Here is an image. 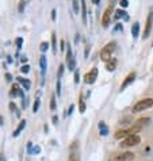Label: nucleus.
Segmentation results:
<instances>
[{"mask_svg":"<svg viewBox=\"0 0 153 161\" xmlns=\"http://www.w3.org/2000/svg\"><path fill=\"white\" fill-rule=\"evenodd\" d=\"M115 46H117V42L112 41V42H109V44L102 49V52H100V58L103 60L104 62H109L110 60H111V56L115 50Z\"/></svg>","mask_w":153,"mask_h":161,"instance_id":"1","label":"nucleus"},{"mask_svg":"<svg viewBox=\"0 0 153 161\" xmlns=\"http://www.w3.org/2000/svg\"><path fill=\"white\" fill-rule=\"evenodd\" d=\"M153 106V99L152 97H146V99H142L140 102H137L134 106H133V112H141L144 110L150 109Z\"/></svg>","mask_w":153,"mask_h":161,"instance_id":"2","label":"nucleus"},{"mask_svg":"<svg viewBox=\"0 0 153 161\" xmlns=\"http://www.w3.org/2000/svg\"><path fill=\"white\" fill-rule=\"evenodd\" d=\"M140 142H141V138H140V135L137 134H132L129 135L127 138H125V140H122L121 142V148H132V146H135V145H138Z\"/></svg>","mask_w":153,"mask_h":161,"instance_id":"3","label":"nucleus"},{"mask_svg":"<svg viewBox=\"0 0 153 161\" xmlns=\"http://www.w3.org/2000/svg\"><path fill=\"white\" fill-rule=\"evenodd\" d=\"M134 160V154L132 152H122L114 154L109 161H133Z\"/></svg>","mask_w":153,"mask_h":161,"instance_id":"4","label":"nucleus"},{"mask_svg":"<svg viewBox=\"0 0 153 161\" xmlns=\"http://www.w3.org/2000/svg\"><path fill=\"white\" fill-rule=\"evenodd\" d=\"M152 24H153V8L149 11V15L146 18V24H145V30H144V35H142V38L146 39L150 34V30H152Z\"/></svg>","mask_w":153,"mask_h":161,"instance_id":"5","label":"nucleus"},{"mask_svg":"<svg viewBox=\"0 0 153 161\" xmlns=\"http://www.w3.org/2000/svg\"><path fill=\"white\" fill-rule=\"evenodd\" d=\"M98 73H99V72H98V68H92L88 73L84 76V81H86L87 84H94L95 80L98 79Z\"/></svg>","mask_w":153,"mask_h":161,"instance_id":"6","label":"nucleus"},{"mask_svg":"<svg viewBox=\"0 0 153 161\" xmlns=\"http://www.w3.org/2000/svg\"><path fill=\"white\" fill-rule=\"evenodd\" d=\"M111 14H112V6L110 4V6L104 10L103 18H102V24H103V27H109L110 21H111Z\"/></svg>","mask_w":153,"mask_h":161,"instance_id":"7","label":"nucleus"},{"mask_svg":"<svg viewBox=\"0 0 153 161\" xmlns=\"http://www.w3.org/2000/svg\"><path fill=\"white\" fill-rule=\"evenodd\" d=\"M134 79H135V73H134V72H132V73L127 75L126 79H125V81L122 83V85H121V91H123V89L127 87V85L132 84V83L134 81Z\"/></svg>","mask_w":153,"mask_h":161,"instance_id":"8","label":"nucleus"},{"mask_svg":"<svg viewBox=\"0 0 153 161\" xmlns=\"http://www.w3.org/2000/svg\"><path fill=\"white\" fill-rule=\"evenodd\" d=\"M129 135H132V133H130L129 129H122V130H118L117 133H115V138L117 140H125V138H127Z\"/></svg>","mask_w":153,"mask_h":161,"instance_id":"9","label":"nucleus"},{"mask_svg":"<svg viewBox=\"0 0 153 161\" xmlns=\"http://www.w3.org/2000/svg\"><path fill=\"white\" fill-rule=\"evenodd\" d=\"M39 66H41V76L44 77L45 73H46V68H47L46 56H41V57H39Z\"/></svg>","mask_w":153,"mask_h":161,"instance_id":"10","label":"nucleus"},{"mask_svg":"<svg viewBox=\"0 0 153 161\" xmlns=\"http://www.w3.org/2000/svg\"><path fill=\"white\" fill-rule=\"evenodd\" d=\"M10 95L11 96H23V91L22 89H19V87H18V84H14L12 85V88H11V92H10Z\"/></svg>","mask_w":153,"mask_h":161,"instance_id":"11","label":"nucleus"},{"mask_svg":"<svg viewBox=\"0 0 153 161\" xmlns=\"http://www.w3.org/2000/svg\"><path fill=\"white\" fill-rule=\"evenodd\" d=\"M81 18H83V23L87 24V4H86V0H81Z\"/></svg>","mask_w":153,"mask_h":161,"instance_id":"12","label":"nucleus"},{"mask_svg":"<svg viewBox=\"0 0 153 161\" xmlns=\"http://www.w3.org/2000/svg\"><path fill=\"white\" fill-rule=\"evenodd\" d=\"M122 16L125 18V21H127V19H129V16H127V12L123 11V10H117V11L114 12V19H121Z\"/></svg>","mask_w":153,"mask_h":161,"instance_id":"13","label":"nucleus"},{"mask_svg":"<svg viewBox=\"0 0 153 161\" xmlns=\"http://www.w3.org/2000/svg\"><path fill=\"white\" fill-rule=\"evenodd\" d=\"M140 34V23L138 22H135V23H133L132 26V35H133V38H137Z\"/></svg>","mask_w":153,"mask_h":161,"instance_id":"14","label":"nucleus"},{"mask_svg":"<svg viewBox=\"0 0 153 161\" xmlns=\"http://www.w3.org/2000/svg\"><path fill=\"white\" fill-rule=\"evenodd\" d=\"M24 126H26V120H21V123H19V126L16 127V130H15L14 133H12V137H18L19 134H21V131L24 129Z\"/></svg>","mask_w":153,"mask_h":161,"instance_id":"15","label":"nucleus"},{"mask_svg":"<svg viewBox=\"0 0 153 161\" xmlns=\"http://www.w3.org/2000/svg\"><path fill=\"white\" fill-rule=\"evenodd\" d=\"M98 127H99V131H100V134H102V135H107V134H109V127L104 125V122H99Z\"/></svg>","mask_w":153,"mask_h":161,"instance_id":"16","label":"nucleus"},{"mask_svg":"<svg viewBox=\"0 0 153 161\" xmlns=\"http://www.w3.org/2000/svg\"><path fill=\"white\" fill-rule=\"evenodd\" d=\"M16 79H18V81L21 83L22 85H23V88L26 89V91H27V89H30V85H31V84H30L29 80H27V79H23V77H16Z\"/></svg>","mask_w":153,"mask_h":161,"instance_id":"17","label":"nucleus"},{"mask_svg":"<svg viewBox=\"0 0 153 161\" xmlns=\"http://www.w3.org/2000/svg\"><path fill=\"white\" fill-rule=\"evenodd\" d=\"M115 65H117V61L115 60H110L109 62H106V69L109 70V72H112V70H115Z\"/></svg>","mask_w":153,"mask_h":161,"instance_id":"18","label":"nucleus"},{"mask_svg":"<svg viewBox=\"0 0 153 161\" xmlns=\"http://www.w3.org/2000/svg\"><path fill=\"white\" fill-rule=\"evenodd\" d=\"M149 118H141V119H138L137 122H135V125H138L140 127H142V126H146L148 123H149Z\"/></svg>","mask_w":153,"mask_h":161,"instance_id":"19","label":"nucleus"},{"mask_svg":"<svg viewBox=\"0 0 153 161\" xmlns=\"http://www.w3.org/2000/svg\"><path fill=\"white\" fill-rule=\"evenodd\" d=\"M73 53H72V46L69 44L67 45V61H69V60L73 58Z\"/></svg>","mask_w":153,"mask_h":161,"instance_id":"20","label":"nucleus"},{"mask_svg":"<svg viewBox=\"0 0 153 161\" xmlns=\"http://www.w3.org/2000/svg\"><path fill=\"white\" fill-rule=\"evenodd\" d=\"M68 69L69 70H76V58H72L68 61Z\"/></svg>","mask_w":153,"mask_h":161,"instance_id":"21","label":"nucleus"},{"mask_svg":"<svg viewBox=\"0 0 153 161\" xmlns=\"http://www.w3.org/2000/svg\"><path fill=\"white\" fill-rule=\"evenodd\" d=\"M68 161H80V156L77 154L76 152H72L71 154H69V158H68Z\"/></svg>","mask_w":153,"mask_h":161,"instance_id":"22","label":"nucleus"},{"mask_svg":"<svg viewBox=\"0 0 153 161\" xmlns=\"http://www.w3.org/2000/svg\"><path fill=\"white\" fill-rule=\"evenodd\" d=\"M52 45H53V53H57V39H56V34H52Z\"/></svg>","mask_w":153,"mask_h":161,"instance_id":"23","label":"nucleus"},{"mask_svg":"<svg viewBox=\"0 0 153 161\" xmlns=\"http://www.w3.org/2000/svg\"><path fill=\"white\" fill-rule=\"evenodd\" d=\"M50 110H56V96L54 95H52V97H50Z\"/></svg>","mask_w":153,"mask_h":161,"instance_id":"24","label":"nucleus"},{"mask_svg":"<svg viewBox=\"0 0 153 161\" xmlns=\"http://www.w3.org/2000/svg\"><path fill=\"white\" fill-rule=\"evenodd\" d=\"M39 104H41V100H39V99H35V102H34V104H33V111H34V112L38 111Z\"/></svg>","mask_w":153,"mask_h":161,"instance_id":"25","label":"nucleus"},{"mask_svg":"<svg viewBox=\"0 0 153 161\" xmlns=\"http://www.w3.org/2000/svg\"><path fill=\"white\" fill-rule=\"evenodd\" d=\"M24 8H26V0H21V1H19V7H18L19 12H23Z\"/></svg>","mask_w":153,"mask_h":161,"instance_id":"26","label":"nucleus"},{"mask_svg":"<svg viewBox=\"0 0 153 161\" xmlns=\"http://www.w3.org/2000/svg\"><path fill=\"white\" fill-rule=\"evenodd\" d=\"M72 6H73L75 14H79V1L77 0H72Z\"/></svg>","mask_w":153,"mask_h":161,"instance_id":"27","label":"nucleus"},{"mask_svg":"<svg viewBox=\"0 0 153 161\" xmlns=\"http://www.w3.org/2000/svg\"><path fill=\"white\" fill-rule=\"evenodd\" d=\"M64 64H61V65H60V66H58V75H57V79H61V77H62V73H64Z\"/></svg>","mask_w":153,"mask_h":161,"instance_id":"28","label":"nucleus"},{"mask_svg":"<svg viewBox=\"0 0 153 161\" xmlns=\"http://www.w3.org/2000/svg\"><path fill=\"white\" fill-rule=\"evenodd\" d=\"M47 49H49V44H47V42H42L41 46H39V50H41V52H46Z\"/></svg>","mask_w":153,"mask_h":161,"instance_id":"29","label":"nucleus"},{"mask_svg":"<svg viewBox=\"0 0 153 161\" xmlns=\"http://www.w3.org/2000/svg\"><path fill=\"white\" fill-rule=\"evenodd\" d=\"M56 91H57V96H60V95H61V81H60V80H57Z\"/></svg>","mask_w":153,"mask_h":161,"instance_id":"30","label":"nucleus"},{"mask_svg":"<svg viewBox=\"0 0 153 161\" xmlns=\"http://www.w3.org/2000/svg\"><path fill=\"white\" fill-rule=\"evenodd\" d=\"M10 109H11L12 111H15V112H16V115H18V117H19V115H21V112L18 111V109H16V106H15V103H10Z\"/></svg>","mask_w":153,"mask_h":161,"instance_id":"31","label":"nucleus"},{"mask_svg":"<svg viewBox=\"0 0 153 161\" xmlns=\"http://www.w3.org/2000/svg\"><path fill=\"white\" fill-rule=\"evenodd\" d=\"M117 31H123V26H122V23H117V26L114 27V32Z\"/></svg>","mask_w":153,"mask_h":161,"instance_id":"32","label":"nucleus"},{"mask_svg":"<svg viewBox=\"0 0 153 161\" xmlns=\"http://www.w3.org/2000/svg\"><path fill=\"white\" fill-rule=\"evenodd\" d=\"M29 70H30V66H29V65H23V66L21 68V72H22V73H29Z\"/></svg>","mask_w":153,"mask_h":161,"instance_id":"33","label":"nucleus"},{"mask_svg":"<svg viewBox=\"0 0 153 161\" xmlns=\"http://www.w3.org/2000/svg\"><path fill=\"white\" fill-rule=\"evenodd\" d=\"M15 44H16V46H18L19 49H21L22 45H23V39H22V38H16V39H15Z\"/></svg>","mask_w":153,"mask_h":161,"instance_id":"34","label":"nucleus"},{"mask_svg":"<svg viewBox=\"0 0 153 161\" xmlns=\"http://www.w3.org/2000/svg\"><path fill=\"white\" fill-rule=\"evenodd\" d=\"M119 4H121V7L126 8V7L129 6V0H119Z\"/></svg>","mask_w":153,"mask_h":161,"instance_id":"35","label":"nucleus"},{"mask_svg":"<svg viewBox=\"0 0 153 161\" xmlns=\"http://www.w3.org/2000/svg\"><path fill=\"white\" fill-rule=\"evenodd\" d=\"M79 80H80V73H79V70H75V83H76V84H79Z\"/></svg>","mask_w":153,"mask_h":161,"instance_id":"36","label":"nucleus"},{"mask_svg":"<svg viewBox=\"0 0 153 161\" xmlns=\"http://www.w3.org/2000/svg\"><path fill=\"white\" fill-rule=\"evenodd\" d=\"M86 111V104L83 102V99H80V112H84Z\"/></svg>","mask_w":153,"mask_h":161,"instance_id":"37","label":"nucleus"},{"mask_svg":"<svg viewBox=\"0 0 153 161\" xmlns=\"http://www.w3.org/2000/svg\"><path fill=\"white\" fill-rule=\"evenodd\" d=\"M73 109H75V106H73V104L69 106V111L67 110V112H65V117H68V115H71V114H72V111H73Z\"/></svg>","mask_w":153,"mask_h":161,"instance_id":"38","label":"nucleus"},{"mask_svg":"<svg viewBox=\"0 0 153 161\" xmlns=\"http://www.w3.org/2000/svg\"><path fill=\"white\" fill-rule=\"evenodd\" d=\"M56 12H57L56 10H53V11H52V21H53V22L56 21Z\"/></svg>","mask_w":153,"mask_h":161,"instance_id":"39","label":"nucleus"},{"mask_svg":"<svg viewBox=\"0 0 153 161\" xmlns=\"http://www.w3.org/2000/svg\"><path fill=\"white\" fill-rule=\"evenodd\" d=\"M60 49H61V50L65 49V42L64 41H60Z\"/></svg>","mask_w":153,"mask_h":161,"instance_id":"40","label":"nucleus"},{"mask_svg":"<svg viewBox=\"0 0 153 161\" xmlns=\"http://www.w3.org/2000/svg\"><path fill=\"white\" fill-rule=\"evenodd\" d=\"M79 41H80V34L77 32V34H76V38H75V44H79Z\"/></svg>","mask_w":153,"mask_h":161,"instance_id":"41","label":"nucleus"},{"mask_svg":"<svg viewBox=\"0 0 153 161\" xmlns=\"http://www.w3.org/2000/svg\"><path fill=\"white\" fill-rule=\"evenodd\" d=\"M6 79H7V81H11V80H12V76H11L10 73H7V75H6Z\"/></svg>","mask_w":153,"mask_h":161,"instance_id":"42","label":"nucleus"},{"mask_svg":"<svg viewBox=\"0 0 153 161\" xmlns=\"http://www.w3.org/2000/svg\"><path fill=\"white\" fill-rule=\"evenodd\" d=\"M57 122H58V117L53 115V123H54V125H57Z\"/></svg>","mask_w":153,"mask_h":161,"instance_id":"43","label":"nucleus"},{"mask_svg":"<svg viewBox=\"0 0 153 161\" xmlns=\"http://www.w3.org/2000/svg\"><path fill=\"white\" fill-rule=\"evenodd\" d=\"M39 150H41V149H39V146H35L34 149H33V152H34V153H39Z\"/></svg>","mask_w":153,"mask_h":161,"instance_id":"44","label":"nucleus"},{"mask_svg":"<svg viewBox=\"0 0 153 161\" xmlns=\"http://www.w3.org/2000/svg\"><path fill=\"white\" fill-rule=\"evenodd\" d=\"M88 50H89V46L87 45V47H86V58H87V56H88Z\"/></svg>","mask_w":153,"mask_h":161,"instance_id":"45","label":"nucleus"},{"mask_svg":"<svg viewBox=\"0 0 153 161\" xmlns=\"http://www.w3.org/2000/svg\"><path fill=\"white\" fill-rule=\"evenodd\" d=\"M92 3H94V4H99L100 0H92Z\"/></svg>","mask_w":153,"mask_h":161,"instance_id":"46","label":"nucleus"},{"mask_svg":"<svg viewBox=\"0 0 153 161\" xmlns=\"http://www.w3.org/2000/svg\"><path fill=\"white\" fill-rule=\"evenodd\" d=\"M110 3H111V6H112V4L115 3V0H110Z\"/></svg>","mask_w":153,"mask_h":161,"instance_id":"47","label":"nucleus"}]
</instances>
